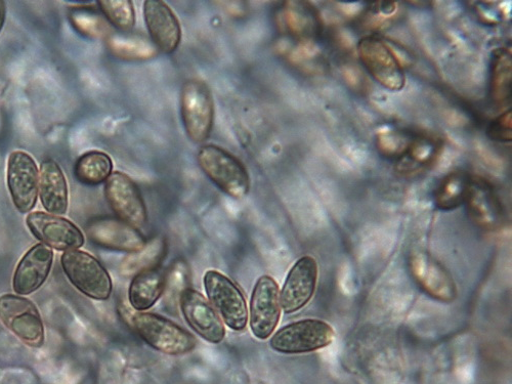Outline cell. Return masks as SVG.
Instances as JSON below:
<instances>
[{"mask_svg":"<svg viewBox=\"0 0 512 384\" xmlns=\"http://www.w3.org/2000/svg\"><path fill=\"white\" fill-rule=\"evenodd\" d=\"M511 55L504 49L494 52L491 63L490 97L497 106L507 105L511 96Z\"/></svg>","mask_w":512,"mask_h":384,"instance_id":"d4e9b609","label":"cell"},{"mask_svg":"<svg viewBox=\"0 0 512 384\" xmlns=\"http://www.w3.org/2000/svg\"><path fill=\"white\" fill-rule=\"evenodd\" d=\"M113 162L104 152L91 151L83 154L76 162L74 174L76 179L89 186H97L110 178L113 174Z\"/></svg>","mask_w":512,"mask_h":384,"instance_id":"cb8c5ba5","label":"cell"},{"mask_svg":"<svg viewBox=\"0 0 512 384\" xmlns=\"http://www.w3.org/2000/svg\"><path fill=\"white\" fill-rule=\"evenodd\" d=\"M180 307L187 324L209 344L219 345L226 328L215 308L197 290L188 288L181 296Z\"/></svg>","mask_w":512,"mask_h":384,"instance_id":"7c38bea8","label":"cell"},{"mask_svg":"<svg viewBox=\"0 0 512 384\" xmlns=\"http://www.w3.org/2000/svg\"><path fill=\"white\" fill-rule=\"evenodd\" d=\"M71 21L75 29L84 36L90 38H108L110 27L98 14L78 11L71 15Z\"/></svg>","mask_w":512,"mask_h":384,"instance_id":"4dcf8cb0","label":"cell"},{"mask_svg":"<svg viewBox=\"0 0 512 384\" xmlns=\"http://www.w3.org/2000/svg\"><path fill=\"white\" fill-rule=\"evenodd\" d=\"M39 174L34 159L23 151L11 154L8 186L12 200L21 213L30 212L37 201Z\"/></svg>","mask_w":512,"mask_h":384,"instance_id":"2e32d148","label":"cell"},{"mask_svg":"<svg viewBox=\"0 0 512 384\" xmlns=\"http://www.w3.org/2000/svg\"><path fill=\"white\" fill-rule=\"evenodd\" d=\"M98 5L107 21L120 31L128 32L134 28L136 13L130 0H106Z\"/></svg>","mask_w":512,"mask_h":384,"instance_id":"f546056e","label":"cell"},{"mask_svg":"<svg viewBox=\"0 0 512 384\" xmlns=\"http://www.w3.org/2000/svg\"><path fill=\"white\" fill-rule=\"evenodd\" d=\"M318 265L312 256H304L291 268L280 293L281 308L293 314L306 307L316 291Z\"/></svg>","mask_w":512,"mask_h":384,"instance_id":"4fadbf2b","label":"cell"},{"mask_svg":"<svg viewBox=\"0 0 512 384\" xmlns=\"http://www.w3.org/2000/svg\"><path fill=\"white\" fill-rule=\"evenodd\" d=\"M208 300L223 321L234 331H243L248 323V310L240 288L226 275L209 270L203 277Z\"/></svg>","mask_w":512,"mask_h":384,"instance_id":"52a82bcc","label":"cell"},{"mask_svg":"<svg viewBox=\"0 0 512 384\" xmlns=\"http://www.w3.org/2000/svg\"><path fill=\"white\" fill-rule=\"evenodd\" d=\"M38 192L42 206L51 215H65L68 209V185L56 161L47 159L41 163Z\"/></svg>","mask_w":512,"mask_h":384,"instance_id":"44dd1931","label":"cell"},{"mask_svg":"<svg viewBox=\"0 0 512 384\" xmlns=\"http://www.w3.org/2000/svg\"><path fill=\"white\" fill-rule=\"evenodd\" d=\"M166 242L155 238L147 242L140 251L131 253L122 262L120 271L125 277L136 276L141 272L158 268L166 254Z\"/></svg>","mask_w":512,"mask_h":384,"instance_id":"484cf974","label":"cell"},{"mask_svg":"<svg viewBox=\"0 0 512 384\" xmlns=\"http://www.w3.org/2000/svg\"><path fill=\"white\" fill-rule=\"evenodd\" d=\"M61 264L68 280L84 295L107 301L113 290L112 279L102 264L88 252L66 251Z\"/></svg>","mask_w":512,"mask_h":384,"instance_id":"277c9868","label":"cell"},{"mask_svg":"<svg viewBox=\"0 0 512 384\" xmlns=\"http://www.w3.org/2000/svg\"><path fill=\"white\" fill-rule=\"evenodd\" d=\"M442 140L428 134L406 132L400 149L393 159L397 172L404 177L420 175L440 157Z\"/></svg>","mask_w":512,"mask_h":384,"instance_id":"8fae6325","label":"cell"},{"mask_svg":"<svg viewBox=\"0 0 512 384\" xmlns=\"http://www.w3.org/2000/svg\"><path fill=\"white\" fill-rule=\"evenodd\" d=\"M165 273L160 268L144 271L136 275L128 289V301L138 312L151 309L163 295Z\"/></svg>","mask_w":512,"mask_h":384,"instance_id":"7402d4cb","label":"cell"},{"mask_svg":"<svg viewBox=\"0 0 512 384\" xmlns=\"http://www.w3.org/2000/svg\"><path fill=\"white\" fill-rule=\"evenodd\" d=\"M6 16H7V6L6 3L3 2V0H0V31H2L5 22H6Z\"/></svg>","mask_w":512,"mask_h":384,"instance_id":"d6a6232c","label":"cell"},{"mask_svg":"<svg viewBox=\"0 0 512 384\" xmlns=\"http://www.w3.org/2000/svg\"><path fill=\"white\" fill-rule=\"evenodd\" d=\"M87 235L98 246L128 253L140 251L147 243L139 230L112 218L98 219L90 223Z\"/></svg>","mask_w":512,"mask_h":384,"instance_id":"d6986e66","label":"cell"},{"mask_svg":"<svg viewBox=\"0 0 512 384\" xmlns=\"http://www.w3.org/2000/svg\"><path fill=\"white\" fill-rule=\"evenodd\" d=\"M181 116L188 138L204 143L210 136L215 120V102L207 84L191 79L185 82L181 93Z\"/></svg>","mask_w":512,"mask_h":384,"instance_id":"3957f363","label":"cell"},{"mask_svg":"<svg viewBox=\"0 0 512 384\" xmlns=\"http://www.w3.org/2000/svg\"><path fill=\"white\" fill-rule=\"evenodd\" d=\"M144 17L151 41L159 52L173 54L182 39L181 24L165 3L149 0L144 4Z\"/></svg>","mask_w":512,"mask_h":384,"instance_id":"ac0fdd59","label":"cell"},{"mask_svg":"<svg viewBox=\"0 0 512 384\" xmlns=\"http://www.w3.org/2000/svg\"><path fill=\"white\" fill-rule=\"evenodd\" d=\"M287 31L295 36L314 37L320 31L317 14L304 7H288L284 12Z\"/></svg>","mask_w":512,"mask_h":384,"instance_id":"f1b7e54d","label":"cell"},{"mask_svg":"<svg viewBox=\"0 0 512 384\" xmlns=\"http://www.w3.org/2000/svg\"><path fill=\"white\" fill-rule=\"evenodd\" d=\"M471 176L463 172L447 175L435 191V204L444 211H450L464 204Z\"/></svg>","mask_w":512,"mask_h":384,"instance_id":"4316f807","label":"cell"},{"mask_svg":"<svg viewBox=\"0 0 512 384\" xmlns=\"http://www.w3.org/2000/svg\"><path fill=\"white\" fill-rule=\"evenodd\" d=\"M360 61L381 87L392 92L405 88L404 68L394 51L377 36H366L358 45Z\"/></svg>","mask_w":512,"mask_h":384,"instance_id":"8992f818","label":"cell"},{"mask_svg":"<svg viewBox=\"0 0 512 384\" xmlns=\"http://www.w3.org/2000/svg\"><path fill=\"white\" fill-rule=\"evenodd\" d=\"M281 317L280 290L276 280L268 275L255 283L250 298L249 325L252 334L268 339L278 326Z\"/></svg>","mask_w":512,"mask_h":384,"instance_id":"30bf717a","label":"cell"},{"mask_svg":"<svg viewBox=\"0 0 512 384\" xmlns=\"http://www.w3.org/2000/svg\"><path fill=\"white\" fill-rule=\"evenodd\" d=\"M107 46L116 58L130 62L149 61L159 54L153 42L140 35H111Z\"/></svg>","mask_w":512,"mask_h":384,"instance_id":"603a6c76","label":"cell"},{"mask_svg":"<svg viewBox=\"0 0 512 384\" xmlns=\"http://www.w3.org/2000/svg\"><path fill=\"white\" fill-rule=\"evenodd\" d=\"M511 110L506 111L491 121L487 134L491 140L500 143L510 142L512 139Z\"/></svg>","mask_w":512,"mask_h":384,"instance_id":"1f68e13d","label":"cell"},{"mask_svg":"<svg viewBox=\"0 0 512 384\" xmlns=\"http://www.w3.org/2000/svg\"><path fill=\"white\" fill-rule=\"evenodd\" d=\"M410 271L418 286L425 293L444 303H451L455 300L457 289L452 277L428 253H413L410 258Z\"/></svg>","mask_w":512,"mask_h":384,"instance_id":"e0dca14e","label":"cell"},{"mask_svg":"<svg viewBox=\"0 0 512 384\" xmlns=\"http://www.w3.org/2000/svg\"><path fill=\"white\" fill-rule=\"evenodd\" d=\"M190 288V269L185 262H177L165 276L164 301L167 309L180 305L182 294Z\"/></svg>","mask_w":512,"mask_h":384,"instance_id":"83f0119b","label":"cell"},{"mask_svg":"<svg viewBox=\"0 0 512 384\" xmlns=\"http://www.w3.org/2000/svg\"><path fill=\"white\" fill-rule=\"evenodd\" d=\"M105 196L118 220L137 230L148 222V210L139 187L128 176L116 172L106 182Z\"/></svg>","mask_w":512,"mask_h":384,"instance_id":"9c48e42d","label":"cell"},{"mask_svg":"<svg viewBox=\"0 0 512 384\" xmlns=\"http://www.w3.org/2000/svg\"><path fill=\"white\" fill-rule=\"evenodd\" d=\"M0 320L27 346L44 345V323L36 306L27 298L14 294L0 296Z\"/></svg>","mask_w":512,"mask_h":384,"instance_id":"ba28073f","label":"cell"},{"mask_svg":"<svg viewBox=\"0 0 512 384\" xmlns=\"http://www.w3.org/2000/svg\"><path fill=\"white\" fill-rule=\"evenodd\" d=\"M54 252L39 243L27 251L20 261L13 279V287L19 295H29L47 281L53 266Z\"/></svg>","mask_w":512,"mask_h":384,"instance_id":"ffe728a7","label":"cell"},{"mask_svg":"<svg viewBox=\"0 0 512 384\" xmlns=\"http://www.w3.org/2000/svg\"><path fill=\"white\" fill-rule=\"evenodd\" d=\"M335 332L326 322L306 319L279 329L270 340V347L286 355L307 354L333 343Z\"/></svg>","mask_w":512,"mask_h":384,"instance_id":"5b68a950","label":"cell"},{"mask_svg":"<svg viewBox=\"0 0 512 384\" xmlns=\"http://www.w3.org/2000/svg\"><path fill=\"white\" fill-rule=\"evenodd\" d=\"M197 160L206 177L225 194L234 199L248 195L250 179L247 169L230 152L216 145H206L200 148Z\"/></svg>","mask_w":512,"mask_h":384,"instance_id":"6da1fadb","label":"cell"},{"mask_svg":"<svg viewBox=\"0 0 512 384\" xmlns=\"http://www.w3.org/2000/svg\"><path fill=\"white\" fill-rule=\"evenodd\" d=\"M131 323L145 343L162 354L183 356L191 353L197 346L194 335L162 316L136 313Z\"/></svg>","mask_w":512,"mask_h":384,"instance_id":"7a4b0ae2","label":"cell"},{"mask_svg":"<svg viewBox=\"0 0 512 384\" xmlns=\"http://www.w3.org/2000/svg\"><path fill=\"white\" fill-rule=\"evenodd\" d=\"M27 226L42 244L61 251L77 250L84 244L82 232L70 221L45 212H32Z\"/></svg>","mask_w":512,"mask_h":384,"instance_id":"5bb4252c","label":"cell"},{"mask_svg":"<svg viewBox=\"0 0 512 384\" xmlns=\"http://www.w3.org/2000/svg\"><path fill=\"white\" fill-rule=\"evenodd\" d=\"M464 204L473 222L488 231L504 223V210L493 186L485 179L471 177Z\"/></svg>","mask_w":512,"mask_h":384,"instance_id":"9a60e30c","label":"cell"}]
</instances>
